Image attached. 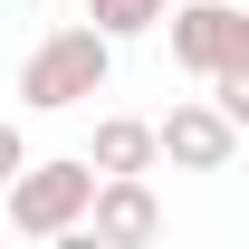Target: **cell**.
Listing matches in <instances>:
<instances>
[{"instance_id": "obj_6", "label": "cell", "mask_w": 249, "mask_h": 249, "mask_svg": "<svg viewBox=\"0 0 249 249\" xmlns=\"http://www.w3.org/2000/svg\"><path fill=\"white\" fill-rule=\"evenodd\" d=\"M154 154H163V134H154V124H134V115H106V124H96V173H154Z\"/></svg>"}, {"instance_id": "obj_5", "label": "cell", "mask_w": 249, "mask_h": 249, "mask_svg": "<svg viewBox=\"0 0 249 249\" xmlns=\"http://www.w3.org/2000/svg\"><path fill=\"white\" fill-rule=\"evenodd\" d=\"M87 230L96 240H154L163 230V201H154V182L144 173H96V201H87Z\"/></svg>"}, {"instance_id": "obj_2", "label": "cell", "mask_w": 249, "mask_h": 249, "mask_svg": "<svg viewBox=\"0 0 249 249\" xmlns=\"http://www.w3.org/2000/svg\"><path fill=\"white\" fill-rule=\"evenodd\" d=\"M87 201H96V163L87 154L19 163V182H10V230H19V240H67V230H87Z\"/></svg>"}, {"instance_id": "obj_7", "label": "cell", "mask_w": 249, "mask_h": 249, "mask_svg": "<svg viewBox=\"0 0 249 249\" xmlns=\"http://www.w3.org/2000/svg\"><path fill=\"white\" fill-rule=\"evenodd\" d=\"M87 19L124 48V38H144V29H163V19H173V0H87Z\"/></svg>"}, {"instance_id": "obj_1", "label": "cell", "mask_w": 249, "mask_h": 249, "mask_svg": "<svg viewBox=\"0 0 249 249\" xmlns=\"http://www.w3.org/2000/svg\"><path fill=\"white\" fill-rule=\"evenodd\" d=\"M106 77H115V38L96 29H48L29 48V67H19V106L29 115H67V106H87V96H106Z\"/></svg>"}, {"instance_id": "obj_4", "label": "cell", "mask_w": 249, "mask_h": 249, "mask_svg": "<svg viewBox=\"0 0 249 249\" xmlns=\"http://www.w3.org/2000/svg\"><path fill=\"white\" fill-rule=\"evenodd\" d=\"M154 134H163V163L173 173H230V154H240V124L220 115V96H182Z\"/></svg>"}, {"instance_id": "obj_8", "label": "cell", "mask_w": 249, "mask_h": 249, "mask_svg": "<svg viewBox=\"0 0 249 249\" xmlns=\"http://www.w3.org/2000/svg\"><path fill=\"white\" fill-rule=\"evenodd\" d=\"M211 96H220V115L249 134V58H240V67H220V77H211Z\"/></svg>"}, {"instance_id": "obj_3", "label": "cell", "mask_w": 249, "mask_h": 249, "mask_svg": "<svg viewBox=\"0 0 249 249\" xmlns=\"http://www.w3.org/2000/svg\"><path fill=\"white\" fill-rule=\"evenodd\" d=\"M249 58V10L240 0H182L173 10V67L182 77H220Z\"/></svg>"}, {"instance_id": "obj_9", "label": "cell", "mask_w": 249, "mask_h": 249, "mask_svg": "<svg viewBox=\"0 0 249 249\" xmlns=\"http://www.w3.org/2000/svg\"><path fill=\"white\" fill-rule=\"evenodd\" d=\"M19 163H29V154H19V124H0V192L19 182Z\"/></svg>"}]
</instances>
